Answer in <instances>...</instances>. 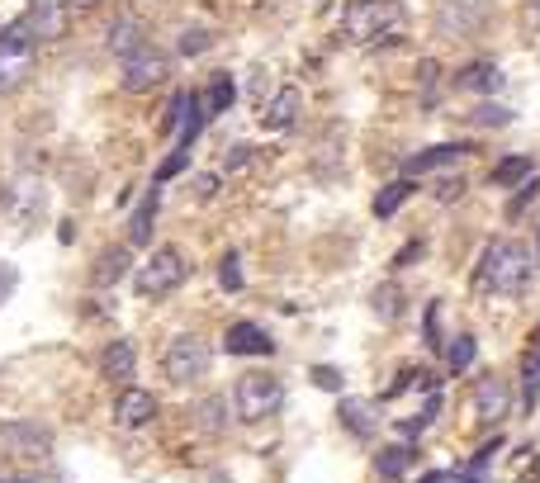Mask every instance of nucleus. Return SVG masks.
I'll list each match as a JSON object with an SVG mask.
<instances>
[{
	"label": "nucleus",
	"instance_id": "1",
	"mask_svg": "<svg viewBox=\"0 0 540 483\" xmlns=\"http://www.w3.org/2000/svg\"><path fill=\"white\" fill-rule=\"evenodd\" d=\"M531 270H536V256L526 242L517 237H498V242H488L484 256H479V270H474V285L484 289V294H522L531 285Z\"/></svg>",
	"mask_w": 540,
	"mask_h": 483
},
{
	"label": "nucleus",
	"instance_id": "2",
	"mask_svg": "<svg viewBox=\"0 0 540 483\" xmlns=\"http://www.w3.org/2000/svg\"><path fill=\"white\" fill-rule=\"evenodd\" d=\"M403 34V5L398 0H351L342 15L346 43H394Z\"/></svg>",
	"mask_w": 540,
	"mask_h": 483
},
{
	"label": "nucleus",
	"instance_id": "3",
	"mask_svg": "<svg viewBox=\"0 0 540 483\" xmlns=\"http://www.w3.org/2000/svg\"><path fill=\"white\" fill-rule=\"evenodd\" d=\"M280 408H285V384H280V375L252 370V375L237 379L233 412L242 417V422H266V417H275Z\"/></svg>",
	"mask_w": 540,
	"mask_h": 483
},
{
	"label": "nucleus",
	"instance_id": "4",
	"mask_svg": "<svg viewBox=\"0 0 540 483\" xmlns=\"http://www.w3.org/2000/svg\"><path fill=\"white\" fill-rule=\"evenodd\" d=\"M185 275H190V261H185L176 247H157L143 266H138L133 289H138V299H166V294H176V289L185 285Z\"/></svg>",
	"mask_w": 540,
	"mask_h": 483
},
{
	"label": "nucleus",
	"instance_id": "5",
	"mask_svg": "<svg viewBox=\"0 0 540 483\" xmlns=\"http://www.w3.org/2000/svg\"><path fill=\"white\" fill-rule=\"evenodd\" d=\"M209 365H214V346L195 332H180V337L166 341V356H162V370L171 384H199V379L209 375Z\"/></svg>",
	"mask_w": 540,
	"mask_h": 483
},
{
	"label": "nucleus",
	"instance_id": "6",
	"mask_svg": "<svg viewBox=\"0 0 540 483\" xmlns=\"http://www.w3.org/2000/svg\"><path fill=\"white\" fill-rule=\"evenodd\" d=\"M34 62H38V43L24 34V24L15 19V24L0 34V100L15 95V90L29 81Z\"/></svg>",
	"mask_w": 540,
	"mask_h": 483
},
{
	"label": "nucleus",
	"instance_id": "7",
	"mask_svg": "<svg viewBox=\"0 0 540 483\" xmlns=\"http://www.w3.org/2000/svg\"><path fill=\"white\" fill-rule=\"evenodd\" d=\"M57 446L53 427H43V422H0V455H10V460H48Z\"/></svg>",
	"mask_w": 540,
	"mask_h": 483
},
{
	"label": "nucleus",
	"instance_id": "8",
	"mask_svg": "<svg viewBox=\"0 0 540 483\" xmlns=\"http://www.w3.org/2000/svg\"><path fill=\"white\" fill-rule=\"evenodd\" d=\"M488 19V0H436L432 24L446 38H474Z\"/></svg>",
	"mask_w": 540,
	"mask_h": 483
},
{
	"label": "nucleus",
	"instance_id": "9",
	"mask_svg": "<svg viewBox=\"0 0 540 483\" xmlns=\"http://www.w3.org/2000/svg\"><path fill=\"white\" fill-rule=\"evenodd\" d=\"M124 72H119V81H124V90H133V95H143V90L162 86L166 76H171V57L162 53V48H152V43H143L133 57H124L119 62Z\"/></svg>",
	"mask_w": 540,
	"mask_h": 483
},
{
	"label": "nucleus",
	"instance_id": "10",
	"mask_svg": "<svg viewBox=\"0 0 540 483\" xmlns=\"http://www.w3.org/2000/svg\"><path fill=\"white\" fill-rule=\"evenodd\" d=\"M19 24H24V34L34 43H57L67 34V24H72V5L67 0H29V10H24Z\"/></svg>",
	"mask_w": 540,
	"mask_h": 483
},
{
	"label": "nucleus",
	"instance_id": "11",
	"mask_svg": "<svg viewBox=\"0 0 540 483\" xmlns=\"http://www.w3.org/2000/svg\"><path fill=\"white\" fill-rule=\"evenodd\" d=\"M152 417H157V394H152V389L128 384L124 394L114 398V422H119V427H128V431L152 427Z\"/></svg>",
	"mask_w": 540,
	"mask_h": 483
},
{
	"label": "nucleus",
	"instance_id": "12",
	"mask_svg": "<svg viewBox=\"0 0 540 483\" xmlns=\"http://www.w3.org/2000/svg\"><path fill=\"white\" fill-rule=\"evenodd\" d=\"M474 412L484 422H503L507 412H512V389H507L503 375H484L474 384Z\"/></svg>",
	"mask_w": 540,
	"mask_h": 483
},
{
	"label": "nucleus",
	"instance_id": "13",
	"mask_svg": "<svg viewBox=\"0 0 540 483\" xmlns=\"http://www.w3.org/2000/svg\"><path fill=\"white\" fill-rule=\"evenodd\" d=\"M299 109H304V90L280 86V90H275V95L266 100V109H261V124H266L270 133H285V128L299 124Z\"/></svg>",
	"mask_w": 540,
	"mask_h": 483
},
{
	"label": "nucleus",
	"instance_id": "14",
	"mask_svg": "<svg viewBox=\"0 0 540 483\" xmlns=\"http://www.w3.org/2000/svg\"><path fill=\"white\" fill-rule=\"evenodd\" d=\"M223 346H228V356H270V351H275V341L266 337V327H256V322H233L228 337H223Z\"/></svg>",
	"mask_w": 540,
	"mask_h": 483
},
{
	"label": "nucleus",
	"instance_id": "15",
	"mask_svg": "<svg viewBox=\"0 0 540 483\" xmlns=\"http://www.w3.org/2000/svg\"><path fill=\"white\" fill-rule=\"evenodd\" d=\"M157 209H162V185H152L143 204L128 218V247H152V228H157Z\"/></svg>",
	"mask_w": 540,
	"mask_h": 483
},
{
	"label": "nucleus",
	"instance_id": "16",
	"mask_svg": "<svg viewBox=\"0 0 540 483\" xmlns=\"http://www.w3.org/2000/svg\"><path fill=\"white\" fill-rule=\"evenodd\" d=\"M465 152H469L465 143H436V147H427V152L408 157V176H427V171H446V166H460V161H465Z\"/></svg>",
	"mask_w": 540,
	"mask_h": 483
},
{
	"label": "nucleus",
	"instance_id": "17",
	"mask_svg": "<svg viewBox=\"0 0 540 483\" xmlns=\"http://www.w3.org/2000/svg\"><path fill=\"white\" fill-rule=\"evenodd\" d=\"M143 43H147V34H143V24H138L133 15H124V19H114V24H109V53L119 57V62L133 57Z\"/></svg>",
	"mask_w": 540,
	"mask_h": 483
},
{
	"label": "nucleus",
	"instance_id": "18",
	"mask_svg": "<svg viewBox=\"0 0 540 483\" xmlns=\"http://www.w3.org/2000/svg\"><path fill=\"white\" fill-rule=\"evenodd\" d=\"M128 266H133L128 247H109V251H100V261H95V270H90V280H95L100 289H109V285H119V280H124Z\"/></svg>",
	"mask_w": 540,
	"mask_h": 483
},
{
	"label": "nucleus",
	"instance_id": "19",
	"mask_svg": "<svg viewBox=\"0 0 540 483\" xmlns=\"http://www.w3.org/2000/svg\"><path fill=\"white\" fill-rule=\"evenodd\" d=\"M133 365H138V356H133V341H124V337H114L105 346V356H100V370H105L109 379H119V384L133 375Z\"/></svg>",
	"mask_w": 540,
	"mask_h": 483
},
{
	"label": "nucleus",
	"instance_id": "20",
	"mask_svg": "<svg viewBox=\"0 0 540 483\" xmlns=\"http://www.w3.org/2000/svg\"><path fill=\"white\" fill-rule=\"evenodd\" d=\"M503 86V72L493 62H469L465 72H455V90H498Z\"/></svg>",
	"mask_w": 540,
	"mask_h": 483
},
{
	"label": "nucleus",
	"instance_id": "21",
	"mask_svg": "<svg viewBox=\"0 0 540 483\" xmlns=\"http://www.w3.org/2000/svg\"><path fill=\"white\" fill-rule=\"evenodd\" d=\"M233 100H237V86L228 81V76H214V81H209V90L199 95V105H204V119H218L223 109H233Z\"/></svg>",
	"mask_w": 540,
	"mask_h": 483
},
{
	"label": "nucleus",
	"instance_id": "22",
	"mask_svg": "<svg viewBox=\"0 0 540 483\" xmlns=\"http://www.w3.org/2000/svg\"><path fill=\"white\" fill-rule=\"evenodd\" d=\"M417 185H413V176H403V180H394V185H384L379 190V199H375V214L379 218H394L403 204H408V195H413Z\"/></svg>",
	"mask_w": 540,
	"mask_h": 483
},
{
	"label": "nucleus",
	"instance_id": "23",
	"mask_svg": "<svg viewBox=\"0 0 540 483\" xmlns=\"http://www.w3.org/2000/svg\"><path fill=\"white\" fill-rule=\"evenodd\" d=\"M342 422L351 436H375V412H370V403H360V398H342Z\"/></svg>",
	"mask_w": 540,
	"mask_h": 483
},
{
	"label": "nucleus",
	"instance_id": "24",
	"mask_svg": "<svg viewBox=\"0 0 540 483\" xmlns=\"http://www.w3.org/2000/svg\"><path fill=\"white\" fill-rule=\"evenodd\" d=\"M531 180V157H503L493 166V185H526Z\"/></svg>",
	"mask_w": 540,
	"mask_h": 483
},
{
	"label": "nucleus",
	"instance_id": "25",
	"mask_svg": "<svg viewBox=\"0 0 540 483\" xmlns=\"http://www.w3.org/2000/svg\"><path fill=\"white\" fill-rule=\"evenodd\" d=\"M195 422L204 431H228V398H204V403H199L195 408Z\"/></svg>",
	"mask_w": 540,
	"mask_h": 483
},
{
	"label": "nucleus",
	"instance_id": "26",
	"mask_svg": "<svg viewBox=\"0 0 540 483\" xmlns=\"http://www.w3.org/2000/svg\"><path fill=\"white\" fill-rule=\"evenodd\" d=\"M474 356H479V346H474V337H469V332H460V337L446 346V365L455 370V375H460V370H469V365H474Z\"/></svg>",
	"mask_w": 540,
	"mask_h": 483
},
{
	"label": "nucleus",
	"instance_id": "27",
	"mask_svg": "<svg viewBox=\"0 0 540 483\" xmlns=\"http://www.w3.org/2000/svg\"><path fill=\"white\" fill-rule=\"evenodd\" d=\"M379 474H384V479H398V474H403V469L413 465V450L408 446H389V450H379Z\"/></svg>",
	"mask_w": 540,
	"mask_h": 483
},
{
	"label": "nucleus",
	"instance_id": "28",
	"mask_svg": "<svg viewBox=\"0 0 540 483\" xmlns=\"http://www.w3.org/2000/svg\"><path fill=\"white\" fill-rule=\"evenodd\" d=\"M190 152H195V147H176V152H171V157H166L162 166L152 171V185H166V180H176L180 171L190 166Z\"/></svg>",
	"mask_w": 540,
	"mask_h": 483
},
{
	"label": "nucleus",
	"instance_id": "29",
	"mask_svg": "<svg viewBox=\"0 0 540 483\" xmlns=\"http://www.w3.org/2000/svg\"><path fill=\"white\" fill-rule=\"evenodd\" d=\"M176 48L185 57H199V53H209V48H214V34H209V29H185Z\"/></svg>",
	"mask_w": 540,
	"mask_h": 483
},
{
	"label": "nucleus",
	"instance_id": "30",
	"mask_svg": "<svg viewBox=\"0 0 540 483\" xmlns=\"http://www.w3.org/2000/svg\"><path fill=\"white\" fill-rule=\"evenodd\" d=\"M218 285H223V289H242V266H237L233 251H228V256H223V266H218Z\"/></svg>",
	"mask_w": 540,
	"mask_h": 483
},
{
	"label": "nucleus",
	"instance_id": "31",
	"mask_svg": "<svg viewBox=\"0 0 540 483\" xmlns=\"http://www.w3.org/2000/svg\"><path fill=\"white\" fill-rule=\"evenodd\" d=\"M375 308L384 313V318H398V313H403V304H398V289H394V285L375 289Z\"/></svg>",
	"mask_w": 540,
	"mask_h": 483
},
{
	"label": "nucleus",
	"instance_id": "32",
	"mask_svg": "<svg viewBox=\"0 0 540 483\" xmlns=\"http://www.w3.org/2000/svg\"><path fill=\"white\" fill-rule=\"evenodd\" d=\"M190 195H195V199H214L218 195V176H214V171H199V176L190 180Z\"/></svg>",
	"mask_w": 540,
	"mask_h": 483
},
{
	"label": "nucleus",
	"instance_id": "33",
	"mask_svg": "<svg viewBox=\"0 0 540 483\" xmlns=\"http://www.w3.org/2000/svg\"><path fill=\"white\" fill-rule=\"evenodd\" d=\"M540 375V327H536V337H531V346H526V389L536 384Z\"/></svg>",
	"mask_w": 540,
	"mask_h": 483
},
{
	"label": "nucleus",
	"instance_id": "34",
	"mask_svg": "<svg viewBox=\"0 0 540 483\" xmlns=\"http://www.w3.org/2000/svg\"><path fill=\"white\" fill-rule=\"evenodd\" d=\"M313 384H318V389H327V394H337V389H342V375H337L332 365H318V370H313Z\"/></svg>",
	"mask_w": 540,
	"mask_h": 483
},
{
	"label": "nucleus",
	"instance_id": "35",
	"mask_svg": "<svg viewBox=\"0 0 540 483\" xmlns=\"http://www.w3.org/2000/svg\"><path fill=\"white\" fill-rule=\"evenodd\" d=\"M19 289V270L15 266H0V308L10 304V294Z\"/></svg>",
	"mask_w": 540,
	"mask_h": 483
},
{
	"label": "nucleus",
	"instance_id": "36",
	"mask_svg": "<svg viewBox=\"0 0 540 483\" xmlns=\"http://www.w3.org/2000/svg\"><path fill=\"white\" fill-rule=\"evenodd\" d=\"M512 114H507L503 105H479V114H474V124H507Z\"/></svg>",
	"mask_w": 540,
	"mask_h": 483
},
{
	"label": "nucleus",
	"instance_id": "37",
	"mask_svg": "<svg viewBox=\"0 0 540 483\" xmlns=\"http://www.w3.org/2000/svg\"><path fill=\"white\" fill-rule=\"evenodd\" d=\"M536 195H540V185H536V180H526V190H522V195H517V199H512V204H507V214L517 218V214H522V209H526V204H531V199H536Z\"/></svg>",
	"mask_w": 540,
	"mask_h": 483
},
{
	"label": "nucleus",
	"instance_id": "38",
	"mask_svg": "<svg viewBox=\"0 0 540 483\" xmlns=\"http://www.w3.org/2000/svg\"><path fill=\"white\" fill-rule=\"evenodd\" d=\"M460 190H465V180H460V176H455V180H441V190H436V199L446 204V199H455Z\"/></svg>",
	"mask_w": 540,
	"mask_h": 483
},
{
	"label": "nucleus",
	"instance_id": "39",
	"mask_svg": "<svg viewBox=\"0 0 540 483\" xmlns=\"http://www.w3.org/2000/svg\"><path fill=\"white\" fill-rule=\"evenodd\" d=\"M422 483H465V474L460 469H441V474H427Z\"/></svg>",
	"mask_w": 540,
	"mask_h": 483
},
{
	"label": "nucleus",
	"instance_id": "40",
	"mask_svg": "<svg viewBox=\"0 0 540 483\" xmlns=\"http://www.w3.org/2000/svg\"><path fill=\"white\" fill-rule=\"evenodd\" d=\"M436 313H441V304L427 308V346H441V337H436Z\"/></svg>",
	"mask_w": 540,
	"mask_h": 483
},
{
	"label": "nucleus",
	"instance_id": "41",
	"mask_svg": "<svg viewBox=\"0 0 540 483\" xmlns=\"http://www.w3.org/2000/svg\"><path fill=\"white\" fill-rule=\"evenodd\" d=\"M266 90H270V76H266V72H256V81H252V95H256V100H266Z\"/></svg>",
	"mask_w": 540,
	"mask_h": 483
},
{
	"label": "nucleus",
	"instance_id": "42",
	"mask_svg": "<svg viewBox=\"0 0 540 483\" xmlns=\"http://www.w3.org/2000/svg\"><path fill=\"white\" fill-rule=\"evenodd\" d=\"M247 161H252V147H242V152H237V157L228 161V171H242V166H247Z\"/></svg>",
	"mask_w": 540,
	"mask_h": 483
},
{
	"label": "nucleus",
	"instance_id": "43",
	"mask_svg": "<svg viewBox=\"0 0 540 483\" xmlns=\"http://www.w3.org/2000/svg\"><path fill=\"white\" fill-rule=\"evenodd\" d=\"M76 10H95V5H100V0H72Z\"/></svg>",
	"mask_w": 540,
	"mask_h": 483
},
{
	"label": "nucleus",
	"instance_id": "44",
	"mask_svg": "<svg viewBox=\"0 0 540 483\" xmlns=\"http://www.w3.org/2000/svg\"><path fill=\"white\" fill-rule=\"evenodd\" d=\"M5 483H10V479H5ZM19 483H57V479H19Z\"/></svg>",
	"mask_w": 540,
	"mask_h": 483
},
{
	"label": "nucleus",
	"instance_id": "45",
	"mask_svg": "<svg viewBox=\"0 0 540 483\" xmlns=\"http://www.w3.org/2000/svg\"><path fill=\"white\" fill-rule=\"evenodd\" d=\"M536 266H540V233H536Z\"/></svg>",
	"mask_w": 540,
	"mask_h": 483
},
{
	"label": "nucleus",
	"instance_id": "46",
	"mask_svg": "<svg viewBox=\"0 0 540 483\" xmlns=\"http://www.w3.org/2000/svg\"><path fill=\"white\" fill-rule=\"evenodd\" d=\"M0 483H5V479H0Z\"/></svg>",
	"mask_w": 540,
	"mask_h": 483
}]
</instances>
